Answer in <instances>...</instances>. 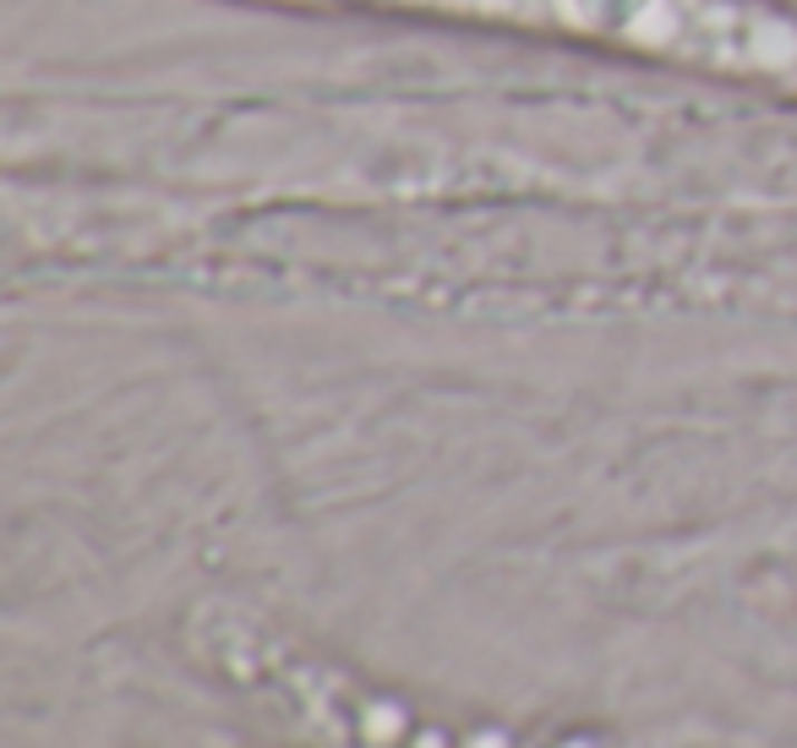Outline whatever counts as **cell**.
<instances>
[{
  "mask_svg": "<svg viewBox=\"0 0 797 748\" xmlns=\"http://www.w3.org/2000/svg\"><path fill=\"white\" fill-rule=\"evenodd\" d=\"M284 11H367L454 33H557L574 45L732 82L754 39V0H252Z\"/></svg>",
  "mask_w": 797,
  "mask_h": 748,
  "instance_id": "1",
  "label": "cell"
}]
</instances>
